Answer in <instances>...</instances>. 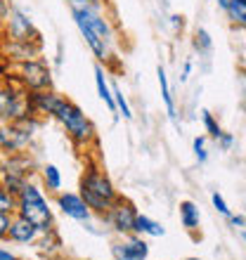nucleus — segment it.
Segmentation results:
<instances>
[{"label": "nucleus", "instance_id": "1", "mask_svg": "<svg viewBox=\"0 0 246 260\" xmlns=\"http://www.w3.org/2000/svg\"><path fill=\"white\" fill-rule=\"evenodd\" d=\"M81 197L85 199V204L90 206V211L97 213V215H104V213L109 211L114 201H116L121 194L116 192V187L114 182L109 180V175L102 171V168H97V166H88L81 175Z\"/></svg>", "mask_w": 246, "mask_h": 260}, {"label": "nucleus", "instance_id": "2", "mask_svg": "<svg viewBox=\"0 0 246 260\" xmlns=\"http://www.w3.org/2000/svg\"><path fill=\"white\" fill-rule=\"evenodd\" d=\"M17 215L26 218L28 222H34L41 232L52 230V208H50L43 189L38 185H34V182H26V187L17 197Z\"/></svg>", "mask_w": 246, "mask_h": 260}, {"label": "nucleus", "instance_id": "3", "mask_svg": "<svg viewBox=\"0 0 246 260\" xmlns=\"http://www.w3.org/2000/svg\"><path fill=\"white\" fill-rule=\"evenodd\" d=\"M52 118L59 121V123L67 128V135L71 137V142H74L76 147H88V144L95 140V125H93V121H90V118L83 114L81 107L74 104L71 100H64Z\"/></svg>", "mask_w": 246, "mask_h": 260}, {"label": "nucleus", "instance_id": "4", "mask_svg": "<svg viewBox=\"0 0 246 260\" xmlns=\"http://www.w3.org/2000/svg\"><path fill=\"white\" fill-rule=\"evenodd\" d=\"M137 215H140V211L135 208V204L126 197H118L116 201H114V206L104 213L102 218L109 222L114 232H118V234L126 237V234H135Z\"/></svg>", "mask_w": 246, "mask_h": 260}, {"label": "nucleus", "instance_id": "5", "mask_svg": "<svg viewBox=\"0 0 246 260\" xmlns=\"http://www.w3.org/2000/svg\"><path fill=\"white\" fill-rule=\"evenodd\" d=\"M19 81L28 92H38V90H50L52 74L48 64L41 59H24L19 64Z\"/></svg>", "mask_w": 246, "mask_h": 260}, {"label": "nucleus", "instance_id": "6", "mask_svg": "<svg viewBox=\"0 0 246 260\" xmlns=\"http://www.w3.org/2000/svg\"><path fill=\"white\" fill-rule=\"evenodd\" d=\"M26 114H31L28 95H24L17 88H10V85H0V121L10 123Z\"/></svg>", "mask_w": 246, "mask_h": 260}, {"label": "nucleus", "instance_id": "7", "mask_svg": "<svg viewBox=\"0 0 246 260\" xmlns=\"http://www.w3.org/2000/svg\"><path fill=\"white\" fill-rule=\"evenodd\" d=\"M111 258L114 260H147L149 258V244L140 234H126L121 241L111 244Z\"/></svg>", "mask_w": 246, "mask_h": 260}, {"label": "nucleus", "instance_id": "8", "mask_svg": "<svg viewBox=\"0 0 246 260\" xmlns=\"http://www.w3.org/2000/svg\"><path fill=\"white\" fill-rule=\"evenodd\" d=\"M31 133L24 130L17 121H10V123H0V151L3 154H17L24 147H28L31 142Z\"/></svg>", "mask_w": 246, "mask_h": 260}, {"label": "nucleus", "instance_id": "9", "mask_svg": "<svg viewBox=\"0 0 246 260\" xmlns=\"http://www.w3.org/2000/svg\"><path fill=\"white\" fill-rule=\"evenodd\" d=\"M7 34H10V38L14 43H28L38 38L34 21L28 19V14L24 10H19V7H12L10 14H7Z\"/></svg>", "mask_w": 246, "mask_h": 260}, {"label": "nucleus", "instance_id": "10", "mask_svg": "<svg viewBox=\"0 0 246 260\" xmlns=\"http://www.w3.org/2000/svg\"><path fill=\"white\" fill-rule=\"evenodd\" d=\"M57 208L76 222H88L93 218V211L85 204V199L76 192H57Z\"/></svg>", "mask_w": 246, "mask_h": 260}, {"label": "nucleus", "instance_id": "11", "mask_svg": "<svg viewBox=\"0 0 246 260\" xmlns=\"http://www.w3.org/2000/svg\"><path fill=\"white\" fill-rule=\"evenodd\" d=\"M64 100H67V97L59 95V92H55V90L28 92V107H31V114H43V116H55Z\"/></svg>", "mask_w": 246, "mask_h": 260}, {"label": "nucleus", "instance_id": "12", "mask_svg": "<svg viewBox=\"0 0 246 260\" xmlns=\"http://www.w3.org/2000/svg\"><path fill=\"white\" fill-rule=\"evenodd\" d=\"M41 237V230L28 222L26 218H21L14 213V220H12V227H10V237L7 239L17 241V244H36V239Z\"/></svg>", "mask_w": 246, "mask_h": 260}, {"label": "nucleus", "instance_id": "13", "mask_svg": "<svg viewBox=\"0 0 246 260\" xmlns=\"http://www.w3.org/2000/svg\"><path fill=\"white\" fill-rule=\"evenodd\" d=\"M34 168V158L24 154V151H17V154H7L5 161L0 164V171L3 173H14V175H24L28 178V173Z\"/></svg>", "mask_w": 246, "mask_h": 260}, {"label": "nucleus", "instance_id": "14", "mask_svg": "<svg viewBox=\"0 0 246 260\" xmlns=\"http://www.w3.org/2000/svg\"><path fill=\"white\" fill-rule=\"evenodd\" d=\"M157 76H159V88H161V100H164V107H166V116L171 118L173 123H178V109H175V97H173V90H171V81H168V74H166V69L161 64L157 69Z\"/></svg>", "mask_w": 246, "mask_h": 260}, {"label": "nucleus", "instance_id": "15", "mask_svg": "<svg viewBox=\"0 0 246 260\" xmlns=\"http://www.w3.org/2000/svg\"><path fill=\"white\" fill-rule=\"evenodd\" d=\"M95 85H97V95L107 104V109L114 114V118H118V111H116V102H114V88L109 85L107 81V74H104L102 64H95Z\"/></svg>", "mask_w": 246, "mask_h": 260}, {"label": "nucleus", "instance_id": "16", "mask_svg": "<svg viewBox=\"0 0 246 260\" xmlns=\"http://www.w3.org/2000/svg\"><path fill=\"white\" fill-rule=\"evenodd\" d=\"M180 222H182V227L187 230V232H194L199 227V222H201V211H199V206L194 204V201H190V199H184V201H180Z\"/></svg>", "mask_w": 246, "mask_h": 260}, {"label": "nucleus", "instance_id": "17", "mask_svg": "<svg viewBox=\"0 0 246 260\" xmlns=\"http://www.w3.org/2000/svg\"><path fill=\"white\" fill-rule=\"evenodd\" d=\"M135 234H140V237H164L166 230L161 222H157V220H151L149 215L140 213V215H137V222H135Z\"/></svg>", "mask_w": 246, "mask_h": 260}, {"label": "nucleus", "instance_id": "18", "mask_svg": "<svg viewBox=\"0 0 246 260\" xmlns=\"http://www.w3.org/2000/svg\"><path fill=\"white\" fill-rule=\"evenodd\" d=\"M192 48H194V52H199V57L211 55L213 38H211V34H208L204 26H197V28H194V34H192Z\"/></svg>", "mask_w": 246, "mask_h": 260}, {"label": "nucleus", "instance_id": "19", "mask_svg": "<svg viewBox=\"0 0 246 260\" xmlns=\"http://www.w3.org/2000/svg\"><path fill=\"white\" fill-rule=\"evenodd\" d=\"M225 14L232 26L246 28V0H230V7Z\"/></svg>", "mask_w": 246, "mask_h": 260}, {"label": "nucleus", "instance_id": "20", "mask_svg": "<svg viewBox=\"0 0 246 260\" xmlns=\"http://www.w3.org/2000/svg\"><path fill=\"white\" fill-rule=\"evenodd\" d=\"M43 182L48 187V192H59L62 189V173L55 164H45L43 166Z\"/></svg>", "mask_w": 246, "mask_h": 260}, {"label": "nucleus", "instance_id": "21", "mask_svg": "<svg viewBox=\"0 0 246 260\" xmlns=\"http://www.w3.org/2000/svg\"><path fill=\"white\" fill-rule=\"evenodd\" d=\"M28 178H24V175H14V173H3V180H0V185L5 187L10 194H14V197H19L21 189L26 187Z\"/></svg>", "mask_w": 246, "mask_h": 260}, {"label": "nucleus", "instance_id": "22", "mask_svg": "<svg viewBox=\"0 0 246 260\" xmlns=\"http://www.w3.org/2000/svg\"><path fill=\"white\" fill-rule=\"evenodd\" d=\"M201 123H204V130H206V135L211 137V140H218L220 135H223V128H220L218 123V118L213 116L208 109L201 111Z\"/></svg>", "mask_w": 246, "mask_h": 260}, {"label": "nucleus", "instance_id": "23", "mask_svg": "<svg viewBox=\"0 0 246 260\" xmlns=\"http://www.w3.org/2000/svg\"><path fill=\"white\" fill-rule=\"evenodd\" d=\"M36 241H38V248H41L43 253H48V251H55V248L62 246L59 237H57L52 230H48V232H41V237H38Z\"/></svg>", "mask_w": 246, "mask_h": 260}, {"label": "nucleus", "instance_id": "24", "mask_svg": "<svg viewBox=\"0 0 246 260\" xmlns=\"http://www.w3.org/2000/svg\"><path fill=\"white\" fill-rule=\"evenodd\" d=\"M114 102H116L118 116H123L126 121H133V109H130L128 100H126V95L121 92V88H118V85H114Z\"/></svg>", "mask_w": 246, "mask_h": 260}, {"label": "nucleus", "instance_id": "25", "mask_svg": "<svg viewBox=\"0 0 246 260\" xmlns=\"http://www.w3.org/2000/svg\"><path fill=\"white\" fill-rule=\"evenodd\" d=\"M206 142H208V135H197L192 140V151H194V156L201 166L208 161V149H206Z\"/></svg>", "mask_w": 246, "mask_h": 260}, {"label": "nucleus", "instance_id": "26", "mask_svg": "<svg viewBox=\"0 0 246 260\" xmlns=\"http://www.w3.org/2000/svg\"><path fill=\"white\" fill-rule=\"evenodd\" d=\"M0 213H17V197L0 185Z\"/></svg>", "mask_w": 246, "mask_h": 260}, {"label": "nucleus", "instance_id": "27", "mask_svg": "<svg viewBox=\"0 0 246 260\" xmlns=\"http://www.w3.org/2000/svg\"><path fill=\"white\" fill-rule=\"evenodd\" d=\"M211 204H213V208H216L220 215H225V218H230V215H232V208L227 206L225 197H223L220 192H211Z\"/></svg>", "mask_w": 246, "mask_h": 260}, {"label": "nucleus", "instance_id": "28", "mask_svg": "<svg viewBox=\"0 0 246 260\" xmlns=\"http://www.w3.org/2000/svg\"><path fill=\"white\" fill-rule=\"evenodd\" d=\"M14 213H0V239L10 237V227H12Z\"/></svg>", "mask_w": 246, "mask_h": 260}, {"label": "nucleus", "instance_id": "29", "mask_svg": "<svg viewBox=\"0 0 246 260\" xmlns=\"http://www.w3.org/2000/svg\"><path fill=\"white\" fill-rule=\"evenodd\" d=\"M216 142H218V149L220 151H230L234 147V135H232V133H225V130H223V135H220Z\"/></svg>", "mask_w": 246, "mask_h": 260}, {"label": "nucleus", "instance_id": "30", "mask_svg": "<svg viewBox=\"0 0 246 260\" xmlns=\"http://www.w3.org/2000/svg\"><path fill=\"white\" fill-rule=\"evenodd\" d=\"M230 227H234V230H246V215H230Z\"/></svg>", "mask_w": 246, "mask_h": 260}, {"label": "nucleus", "instance_id": "31", "mask_svg": "<svg viewBox=\"0 0 246 260\" xmlns=\"http://www.w3.org/2000/svg\"><path fill=\"white\" fill-rule=\"evenodd\" d=\"M192 59H184V64H182V71H180V83H187L190 81V76H192Z\"/></svg>", "mask_w": 246, "mask_h": 260}, {"label": "nucleus", "instance_id": "32", "mask_svg": "<svg viewBox=\"0 0 246 260\" xmlns=\"http://www.w3.org/2000/svg\"><path fill=\"white\" fill-rule=\"evenodd\" d=\"M171 24H173V28L178 31V28L184 26V17H182V14H173V17H171Z\"/></svg>", "mask_w": 246, "mask_h": 260}, {"label": "nucleus", "instance_id": "33", "mask_svg": "<svg viewBox=\"0 0 246 260\" xmlns=\"http://www.w3.org/2000/svg\"><path fill=\"white\" fill-rule=\"evenodd\" d=\"M0 260H19L17 255H12L10 251H5V248H0Z\"/></svg>", "mask_w": 246, "mask_h": 260}, {"label": "nucleus", "instance_id": "34", "mask_svg": "<svg viewBox=\"0 0 246 260\" xmlns=\"http://www.w3.org/2000/svg\"><path fill=\"white\" fill-rule=\"evenodd\" d=\"M218 7L223 12H227V7H230V0H218Z\"/></svg>", "mask_w": 246, "mask_h": 260}, {"label": "nucleus", "instance_id": "35", "mask_svg": "<svg viewBox=\"0 0 246 260\" xmlns=\"http://www.w3.org/2000/svg\"><path fill=\"white\" fill-rule=\"evenodd\" d=\"M184 260H201V258H184Z\"/></svg>", "mask_w": 246, "mask_h": 260}, {"label": "nucleus", "instance_id": "36", "mask_svg": "<svg viewBox=\"0 0 246 260\" xmlns=\"http://www.w3.org/2000/svg\"><path fill=\"white\" fill-rule=\"evenodd\" d=\"M0 180H3V171H0Z\"/></svg>", "mask_w": 246, "mask_h": 260}, {"label": "nucleus", "instance_id": "37", "mask_svg": "<svg viewBox=\"0 0 246 260\" xmlns=\"http://www.w3.org/2000/svg\"><path fill=\"white\" fill-rule=\"evenodd\" d=\"M244 168H246V161H244Z\"/></svg>", "mask_w": 246, "mask_h": 260}, {"label": "nucleus", "instance_id": "38", "mask_svg": "<svg viewBox=\"0 0 246 260\" xmlns=\"http://www.w3.org/2000/svg\"><path fill=\"white\" fill-rule=\"evenodd\" d=\"M0 24H3V19H0Z\"/></svg>", "mask_w": 246, "mask_h": 260}, {"label": "nucleus", "instance_id": "39", "mask_svg": "<svg viewBox=\"0 0 246 260\" xmlns=\"http://www.w3.org/2000/svg\"><path fill=\"white\" fill-rule=\"evenodd\" d=\"M244 31H246V28H244Z\"/></svg>", "mask_w": 246, "mask_h": 260}]
</instances>
